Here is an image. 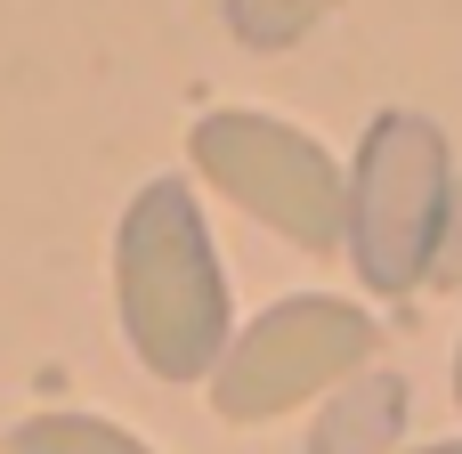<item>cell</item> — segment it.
<instances>
[{"label":"cell","mask_w":462,"mask_h":454,"mask_svg":"<svg viewBox=\"0 0 462 454\" xmlns=\"http://www.w3.org/2000/svg\"><path fill=\"white\" fill-rule=\"evenodd\" d=\"M114 301L138 366L154 382L219 374L227 357V276L187 179H146L114 227Z\"/></svg>","instance_id":"cell-1"},{"label":"cell","mask_w":462,"mask_h":454,"mask_svg":"<svg viewBox=\"0 0 462 454\" xmlns=\"http://www.w3.org/2000/svg\"><path fill=\"white\" fill-rule=\"evenodd\" d=\"M455 211V154L430 114H374L349 162V252L365 284L414 292L447 244Z\"/></svg>","instance_id":"cell-2"},{"label":"cell","mask_w":462,"mask_h":454,"mask_svg":"<svg viewBox=\"0 0 462 454\" xmlns=\"http://www.w3.org/2000/svg\"><path fill=\"white\" fill-rule=\"evenodd\" d=\"M187 154H195V171L219 195H236L244 211H260L284 244H300V252L349 244V179L292 122H268V114H203L195 138H187Z\"/></svg>","instance_id":"cell-3"},{"label":"cell","mask_w":462,"mask_h":454,"mask_svg":"<svg viewBox=\"0 0 462 454\" xmlns=\"http://www.w3.org/2000/svg\"><path fill=\"white\" fill-rule=\"evenodd\" d=\"M382 349L374 317L349 309V301H276L260 325H244L211 374V406L227 422H268V414H292L300 398L349 382L365 357Z\"/></svg>","instance_id":"cell-4"},{"label":"cell","mask_w":462,"mask_h":454,"mask_svg":"<svg viewBox=\"0 0 462 454\" xmlns=\"http://www.w3.org/2000/svg\"><path fill=\"white\" fill-rule=\"evenodd\" d=\"M8 454H154V447H138L130 431H114L97 414H32L8 431Z\"/></svg>","instance_id":"cell-5"},{"label":"cell","mask_w":462,"mask_h":454,"mask_svg":"<svg viewBox=\"0 0 462 454\" xmlns=\"http://www.w3.org/2000/svg\"><path fill=\"white\" fill-rule=\"evenodd\" d=\"M317 8H325V0H227L236 41H252V49H284V41H300V32L317 24Z\"/></svg>","instance_id":"cell-6"},{"label":"cell","mask_w":462,"mask_h":454,"mask_svg":"<svg viewBox=\"0 0 462 454\" xmlns=\"http://www.w3.org/2000/svg\"><path fill=\"white\" fill-rule=\"evenodd\" d=\"M414 454H462V439H447V447H414Z\"/></svg>","instance_id":"cell-7"},{"label":"cell","mask_w":462,"mask_h":454,"mask_svg":"<svg viewBox=\"0 0 462 454\" xmlns=\"http://www.w3.org/2000/svg\"><path fill=\"white\" fill-rule=\"evenodd\" d=\"M455 398H462V357H455Z\"/></svg>","instance_id":"cell-8"}]
</instances>
